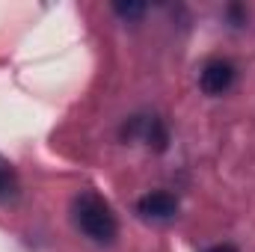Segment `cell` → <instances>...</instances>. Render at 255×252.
Segmentation results:
<instances>
[{"instance_id":"1","label":"cell","mask_w":255,"mask_h":252,"mask_svg":"<svg viewBox=\"0 0 255 252\" xmlns=\"http://www.w3.org/2000/svg\"><path fill=\"white\" fill-rule=\"evenodd\" d=\"M71 217H74V226L95 244H113L119 235V220L113 208L95 193H80L71 205Z\"/></svg>"},{"instance_id":"6","label":"cell","mask_w":255,"mask_h":252,"mask_svg":"<svg viewBox=\"0 0 255 252\" xmlns=\"http://www.w3.org/2000/svg\"><path fill=\"white\" fill-rule=\"evenodd\" d=\"M208 252H238L235 247H229V244H220V247H211Z\"/></svg>"},{"instance_id":"3","label":"cell","mask_w":255,"mask_h":252,"mask_svg":"<svg viewBox=\"0 0 255 252\" xmlns=\"http://www.w3.org/2000/svg\"><path fill=\"white\" fill-rule=\"evenodd\" d=\"M136 214L142 220H157V223L172 220L178 214V199L172 193H166V190H151L136 202Z\"/></svg>"},{"instance_id":"5","label":"cell","mask_w":255,"mask_h":252,"mask_svg":"<svg viewBox=\"0 0 255 252\" xmlns=\"http://www.w3.org/2000/svg\"><path fill=\"white\" fill-rule=\"evenodd\" d=\"M113 12L130 21V18H139L145 12V3H113Z\"/></svg>"},{"instance_id":"2","label":"cell","mask_w":255,"mask_h":252,"mask_svg":"<svg viewBox=\"0 0 255 252\" xmlns=\"http://www.w3.org/2000/svg\"><path fill=\"white\" fill-rule=\"evenodd\" d=\"M235 77H238V68H235L232 60L214 57V60H208V63L202 65V71H199V86H202L205 95L217 98V95H226V92L235 86Z\"/></svg>"},{"instance_id":"4","label":"cell","mask_w":255,"mask_h":252,"mask_svg":"<svg viewBox=\"0 0 255 252\" xmlns=\"http://www.w3.org/2000/svg\"><path fill=\"white\" fill-rule=\"evenodd\" d=\"M15 187V175H12V169H9V163L0 157V199H6L9 193Z\"/></svg>"}]
</instances>
